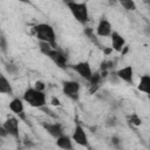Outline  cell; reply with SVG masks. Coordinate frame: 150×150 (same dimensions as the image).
Instances as JSON below:
<instances>
[{
    "instance_id": "cell-1",
    "label": "cell",
    "mask_w": 150,
    "mask_h": 150,
    "mask_svg": "<svg viewBox=\"0 0 150 150\" xmlns=\"http://www.w3.org/2000/svg\"><path fill=\"white\" fill-rule=\"evenodd\" d=\"M33 33L35 35V38L39 40V42H46L49 43L53 48H57V43H56V34L54 28L45 22L41 23H36L33 27Z\"/></svg>"
},
{
    "instance_id": "cell-2",
    "label": "cell",
    "mask_w": 150,
    "mask_h": 150,
    "mask_svg": "<svg viewBox=\"0 0 150 150\" xmlns=\"http://www.w3.org/2000/svg\"><path fill=\"white\" fill-rule=\"evenodd\" d=\"M22 100L28 105H30L33 108H39V109L43 108L47 104L45 91H39L34 87H29L25 90V93L22 95Z\"/></svg>"
},
{
    "instance_id": "cell-3",
    "label": "cell",
    "mask_w": 150,
    "mask_h": 150,
    "mask_svg": "<svg viewBox=\"0 0 150 150\" xmlns=\"http://www.w3.org/2000/svg\"><path fill=\"white\" fill-rule=\"evenodd\" d=\"M68 9L70 11L71 15L74 16V19L81 23V25H86L89 21V11H88V6L86 2H77V1H67L66 2Z\"/></svg>"
},
{
    "instance_id": "cell-4",
    "label": "cell",
    "mask_w": 150,
    "mask_h": 150,
    "mask_svg": "<svg viewBox=\"0 0 150 150\" xmlns=\"http://www.w3.org/2000/svg\"><path fill=\"white\" fill-rule=\"evenodd\" d=\"M80 89H81V86L77 81L66 80V81L62 82V93L66 97L70 98L71 101H79Z\"/></svg>"
},
{
    "instance_id": "cell-5",
    "label": "cell",
    "mask_w": 150,
    "mask_h": 150,
    "mask_svg": "<svg viewBox=\"0 0 150 150\" xmlns=\"http://www.w3.org/2000/svg\"><path fill=\"white\" fill-rule=\"evenodd\" d=\"M70 69L73 71H75L80 77H82L83 80L86 81H90L91 80V76L94 74L93 69H91V66L88 61H80L77 63H74V64H70L69 66Z\"/></svg>"
},
{
    "instance_id": "cell-6",
    "label": "cell",
    "mask_w": 150,
    "mask_h": 150,
    "mask_svg": "<svg viewBox=\"0 0 150 150\" xmlns=\"http://www.w3.org/2000/svg\"><path fill=\"white\" fill-rule=\"evenodd\" d=\"M46 56L49 57L59 68L66 69L68 67V56L63 50H61L59 48H52L46 54Z\"/></svg>"
},
{
    "instance_id": "cell-7",
    "label": "cell",
    "mask_w": 150,
    "mask_h": 150,
    "mask_svg": "<svg viewBox=\"0 0 150 150\" xmlns=\"http://www.w3.org/2000/svg\"><path fill=\"white\" fill-rule=\"evenodd\" d=\"M20 118L18 117H14V116H11V117H7L6 121L1 124L6 131L8 132V135L13 138H15L16 141H20V122H19Z\"/></svg>"
},
{
    "instance_id": "cell-8",
    "label": "cell",
    "mask_w": 150,
    "mask_h": 150,
    "mask_svg": "<svg viewBox=\"0 0 150 150\" xmlns=\"http://www.w3.org/2000/svg\"><path fill=\"white\" fill-rule=\"evenodd\" d=\"M71 138L80 146H83V148H88L89 146L88 135H87L84 128L80 123H76V125H75V128L73 130V134H71Z\"/></svg>"
},
{
    "instance_id": "cell-9",
    "label": "cell",
    "mask_w": 150,
    "mask_h": 150,
    "mask_svg": "<svg viewBox=\"0 0 150 150\" xmlns=\"http://www.w3.org/2000/svg\"><path fill=\"white\" fill-rule=\"evenodd\" d=\"M112 32L114 30L111 28V23L105 18H101L96 26V29H95L96 35L100 38H108L112 34Z\"/></svg>"
},
{
    "instance_id": "cell-10",
    "label": "cell",
    "mask_w": 150,
    "mask_h": 150,
    "mask_svg": "<svg viewBox=\"0 0 150 150\" xmlns=\"http://www.w3.org/2000/svg\"><path fill=\"white\" fill-rule=\"evenodd\" d=\"M41 127L55 139L60 136L63 135V125L59 122H53V123H47V122H42Z\"/></svg>"
},
{
    "instance_id": "cell-11",
    "label": "cell",
    "mask_w": 150,
    "mask_h": 150,
    "mask_svg": "<svg viewBox=\"0 0 150 150\" xmlns=\"http://www.w3.org/2000/svg\"><path fill=\"white\" fill-rule=\"evenodd\" d=\"M23 100L22 98H19V97H14L11 102H9V110L18 115L19 118L21 120H25L26 121V116H25V104H23Z\"/></svg>"
},
{
    "instance_id": "cell-12",
    "label": "cell",
    "mask_w": 150,
    "mask_h": 150,
    "mask_svg": "<svg viewBox=\"0 0 150 150\" xmlns=\"http://www.w3.org/2000/svg\"><path fill=\"white\" fill-rule=\"evenodd\" d=\"M116 75L118 79L127 84H134V68L132 66H125L116 70Z\"/></svg>"
},
{
    "instance_id": "cell-13",
    "label": "cell",
    "mask_w": 150,
    "mask_h": 150,
    "mask_svg": "<svg viewBox=\"0 0 150 150\" xmlns=\"http://www.w3.org/2000/svg\"><path fill=\"white\" fill-rule=\"evenodd\" d=\"M111 39V48L112 50L121 53L123 50V48L127 46L125 45V39L118 33V32H112V34L110 35Z\"/></svg>"
},
{
    "instance_id": "cell-14",
    "label": "cell",
    "mask_w": 150,
    "mask_h": 150,
    "mask_svg": "<svg viewBox=\"0 0 150 150\" xmlns=\"http://www.w3.org/2000/svg\"><path fill=\"white\" fill-rule=\"evenodd\" d=\"M73 138L68 135H62L60 137L56 138L55 141V144L57 148L62 149V150H74V145H73Z\"/></svg>"
},
{
    "instance_id": "cell-15",
    "label": "cell",
    "mask_w": 150,
    "mask_h": 150,
    "mask_svg": "<svg viewBox=\"0 0 150 150\" xmlns=\"http://www.w3.org/2000/svg\"><path fill=\"white\" fill-rule=\"evenodd\" d=\"M0 93L4 95H9V96H13L14 94V90H13V87L9 80L4 74L0 75Z\"/></svg>"
},
{
    "instance_id": "cell-16",
    "label": "cell",
    "mask_w": 150,
    "mask_h": 150,
    "mask_svg": "<svg viewBox=\"0 0 150 150\" xmlns=\"http://www.w3.org/2000/svg\"><path fill=\"white\" fill-rule=\"evenodd\" d=\"M137 89L141 93H144L145 95H148L150 97V75L144 74L141 76L139 82L137 84Z\"/></svg>"
},
{
    "instance_id": "cell-17",
    "label": "cell",
    "mask_w": 150,
    "mask_h": 150,
    "mask_svg": "<svg viewBox=\"0 0 150 150\" xmlns=\"http://www.w3.org/2000/svg\"><path fill=\"white\" fill-rule=\"evenodd\" d=\"M103 80L104 79L102 77L100 70L98 71H94L93 76H91V80L89 81V86H101V83H102Z\"/></svg>"
},
{
    "instance_id": "cell-18",
    "label": "cell",
    "mask_w": 150,
    "mask_h": 150,
    "mask_svg": "<svg viewBox=\"0 0 150 150\" xmlns=\"http://www.w3.org/2000/svg\"><path fill=\"white\" fill-rule=\"evenodd\" d=\"M115 66V62L111 60H104L100 64V71H110Z\"/></svg>"
},
{
    "instance_id": "cell-19",
    "label": "cell",
    "mask_w": 150,
    "mask_h": 150,
    "mask_svg": "<svg viewBox=\"0 0 150 150\" xmlns=\"http://www.w3.org/2000/svg\"><path fill=\"white\" fill-rule=\"evenodd\" d=\"M128 122L131 124V125H135V127H139L142 124V118L137 115V114H131L128 116Z\"/></svg>"
},
{
    "instance_id": "cell-20",
    "label": "cell",
    "mask_w": 150,
    "mask_h": 150,
    "mask_svg": "<svg viewBox=\"0 0 150 150\" xmlns=\"http://www.w3.org/2000/svg\"><path fill=\"white\" fill-rule=\"evenodd\" d=\"M120 4H121V6H122L124 9H127V11H135V9L137 8L136 2H135L134 0H123V1H121Z\"/></svg>"
},
{
    "instance_id": "cell-21",
    "label": "cell",
    "mask_w": 150,
    "mask_h": 150,
    "mask_svg": "<svg viewBox=\"0 0 150 150\" xmlns=\"http://www.w3.org/2000/svg\"><path fill=\"white\" fill-rule=\"evenodd\" d=\"M84 34L88 36V39H89L91 42H94L95 45H98V41H97V39H96V35L94 34V29H93V28L86 27V28H84Z\"/></svg>"
},
{
    "instance_id": "cell-22",
    "label": "cell",
    "mask_w": 150,
    "mask_h": 150,
    "mask_svg": "<svg viewBox=\"0 0 150 150\" xmlns=\"http://www.w3.org/2000/svg\"><path fill=\"white\" fill-rule=\"evenodd\" d=\"M5 69H6V71H7L9 75H14V74H16V73L19 71V67H18L16 64L12 63V62H7V63L5 64Z\"/></svg>"
},
{
    "instance_id": "cell-23",
    "label": "cell",
    "mask_w": 150,
    "mask_h": 150,
    "mask_svg": "<svg viewBox=\"0 0 150 150\" xmlns=\"http://www.w3.org/2000/svg\"><path fill=\"white\" fill-rule=\"evenodd\" d=\"M110 144L115 149H121L122 148V139L118 136H112L110 138Z\"/></svg>"
},
{
    "instance_id": "cell-24",
    "label": "cell",
    "mask_w": 150,
    "mask_h": 150,
    "mask_svg": "<svg viewBox=\"0 0 150 150\" xmlns=\"http://www.w3.org/2000/svg\"><path fill=\"white\" fill-rule=\"evenodd\" d=\"M7 48H8L7 39H6V36L4 35V33H1V36H0V50H1L2 53H6V52H7Z\"/></svg>"
},
{
    "instance_id": "cell-25",
    "label": "cell",
    "mask_w": 150,
    "mask_h": 150,
    "mask_svg": "<svg viewBox=\"0 0 150 150\" xmlns=\"http://www.w3.org/2000/svg\"><path fill=\"white\" fill-rule=\"evenodd\" d=\"M36 90H39V91H45V89H46V84H45V82L43 81H41V80H36L35 82H34V86H33Z\"/></svg>"
},
{
    "instance_id": "cell-26",
    "label": "cell",
    "mask_w": 150,
    "mask_h": 150,
    "mask_svg": "<svg viewBox=\"0 0 150 150\" xmlns=\"http://www.w3.org/2000/svg\"><path fill=\"white\" fill-rule=\"evenodd\" d=\"M50 104H52L53 107H61V105H62V104H61V101H60L57 97H52Z\"/></svg>"
},
{
    "instance_id": "cell-27",
    "label": "cell",
    "mask_w": 150,
    "mask_h": 150,
    "mask_svg": "<svg viewBox=\"0 0 150 150\" xmlns=\"http://www.w3.org/2000/svg\"><path fill=\"white\" fill-rule=\"evenodd\" d=\"M102 50H103V54L107 55V56L110 55V54L112 53V48H111V47H103Z\"/></svg>"
},
{
    "instance_id": "cell-28",
    "label": "cell",
    "mask_w": 150,
    "mask_h": 150,
    "mask_svg": "<svg viewBox=\"0 0 150 150\" xmlns=\"http://www.w3.org/2000/svg\"><path fill=\"white\" fill-rule=\"evenodd\" d=\"M101 86H89V94H95Z\"/></svg>"
},
{
    "instance_id": "cell-29",
    "label": "cell",
    "mask_w": 150,
    "mask_h": 150,
    "mask_svg": "<svg viewBox=\"0 0 150 150\" xmlns=\"http://www.w3.org/2000/svg\"><path fill=\"white\" fill-rule=\"evenodd\" d=\"M0 136H1L2 138H5V137H7V136H9V135H8V132L6 131V129H5V128H4L2 125L0 127Z\"/></svg>"
},
{
    "instance_id": "cell-30",
    "label": "cell",
    "mask_w": 150,
    "mask_h": 150,
    "mask_svg": "<svg viewBox=\"0 0 150 150\" xmlns=\"http://www.w3.org/2000/svg\"><path fill=\"white\" fill-rule=\"evenodd\" d=\"M23 143H25V145H26V146H33V145H34V143H33V142H32V139H29V138H28V139L26 138V139L23 141Z\"/></svg>"
},
{
    "instance_id": "cell-31",
    "label": "cell",
    "mask_w": 150,
    "mask_h": 150,
    "mask_svg": "<svg viewBox=\"0 0 150 150\" xmlns=\"http://www.w3.org/2000/svg\"><path fill=\"white\" fill-rule=\"evenodd\" d=\"M107 125H116V120L115 118H110V120H108L107 121Z\"/></svg>"
},
{
    "instance_id": "cell-32",
    "label": "cell",
    "mask_w": 150,
    "mask_h": 150,
    "mask_svg": "<svg viewBox=\"0 0 150 150\" xmlns=\"http://www.w3.org/2000/svg\"><path fill=\"white\" fill-rule=\"evenodd\" d=\"M149 150H150V144H149Z\"/></svg>"
},
{
    "instance_id": "cell-33",
    "label": "cell",
    "mask_w": 150,
    "mask_h": 150,
    "mask_svg": "<svg viewBox=\"0 0 150 150\" xmlns=\"http://www.w3.org/2000/svg\"><path fill=\"white\" fill-rule=\"evenodd\" d=\"M149 98H150V97H149Z\"/></svg>"
}]
</instances>
